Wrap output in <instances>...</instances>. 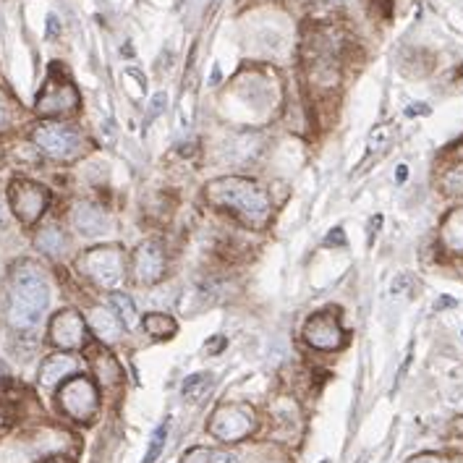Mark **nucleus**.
I'll list each match as a JSON object with an SVG mask.
<instances>
[{
  "mask_svg": "<svg viewBox=\"0 0 463 463\" xmlns=\"http://www.w3.org/2000/svg\"><path fill=\"white\" fill-rule=\"evenodd\" d=\"M207 202L220 209H228L249 228H265L272 212L267 191L256 181L244 176H226L207 184Z\"/></svg>",
  "mask_w": 463,
  "mask_h": 463,
  "instance_id": "nucleus-1",
  "label": "nucleus"
},
{
  "mask_svg": "<svg viewBox=\"0 0 463 463\" xmlns=\"http://www.w3.org/2000/svg\"><path fill=\"white\" fill-rule=\"evenodd\" d=\"M50 304V288L42 270L32 262H21L13 270V286H11L8 322L16 330H32L40 325L42 315Z\"/></svg>",
  "mask_w": 463,
  "mask_h": 463,
  "instance_id": "nucleus-2",
  "label": "nucleus"
},
{
  "mask_svg": "<svg viewBox=\"0 0 463 463\" xmlns=\"http://www.w3.org/2000/svg\"><path fill=\"white\" fill-rule=\"evenodd\" d=\"M256 429V414L254 408L247 403H226L220 406L212 422H209V434L220 443H238L247 440L249 434Z\"/></svg>",
  "mask_w": 463,
  "mask_h": 463,
  "instance_id": "nucleus-3",
  "label": "nucleus"
},
{
  "mask_svg": "<svg viewBox=\"0 0 463 463\" xmlns=\"http://www.w3.org/2000/svg\"><path fill=\"white\" fill-rule=\"evenodd\" d=\"M32 141L37 144L40 152L55 160H71L81 152V134L66 123L45 120L32 131Z\"/></svg>",
  "mask_w": 463,
  "mask_h": 463,
  "instance_id": "nucleus-4",
  "label": "nucleus"
},
{
  "mask_svg": "<svg viewBox=\"0 0 463 463\" xmlns=\"http://www.w3.org/2000/svg\"><path fill=\"white\" fill-rule=\"evenodd\" d=\"M58 403L63 414H69L76 422H92L99 408L97 387L89 377H71L58 390Z\"/></svg>",
  "mask_w": 463,
  "mask_h": 463,
  "instance_id": "nucleus-5",
  "label": "nucleus"
},
{
  "mask_svg": "<svg viewBox=\"0 0 463 463\" xmlns=\"http://www.w3.org/2000/svg\"><path fill=\"white\" fill-rule=\"evenodd\" d=\"M79 265L84 270V275H89L102 288H118L120 280H123V272H126L123 251L118 247L89 249L87 254L81 256Z\"/></svg>",
  "mask_w": 463,
  "mask_h": 463,
  "instance_id": "nucleus-6",
  "label": "nucleus"
},
{
  "mask_svg": "<svg viewBox=\"0 0 463 463\" xmlns=\"http://www.w3.org/2000/svg\"><path fill=\"white\" fill-rule=\"evenodd\" d=\"M50 194L48 188L34 184V181H27V178H16L11 181L8 188V205L13 209V215L19 217L24 226H32L42 217V212L48 209Z\"/></svg>",
  "mask_w": 463,
  "mask_h": 463,
  "instance_id": "nucleus-7",
  "label": "nucleus"
},
{
  "mask_svg": "<svg viewBox=\"0 0 463 463\" xmlns=\"http://www.w3.org/2000/svg\"><path fill=\"white\" fill-rule=\"evenodd\" d=\"M304 340L317 351H338L345 345V333L336 315L330 312H317L309 317L304 325Z\"/></svg>",
  "mask_w": 463,
  "mask_h": 463,
  "instance_id": "nucleus-8",
  "label": "nucleus"
},
{
  "mask_svg": "<svg viewBox=\"0 0 463 463\" xmlns=\"http://www.w3.org/2000/svg\"><path fill=\"white\" fill-rule=\"evenodd\" d=\"M50 340L63 351L81 348L87 343V322L81 319L79 312L63 309L50 319Z\"/></svg>",
  "mask_w": 463,
  "mask_h": 463,
  "instance_id": "nucleus-9",
  "label": "nucleus"
},
{
  "mask_svg": "<svg viewBox=\"0 0 463 463\" xmlns=\"http://www.w3.org/2000/svg\"><path fill=\"white\" fill-rule=\"evenodd\" d=\"M42 116H63L79 108V92L74 89L71 81H48V87L40 92L37 105Z\"/></svg>",
  "mask_w": 463,
  "mask_h": 463,
  "instance_id": "nucleus-10",
  "label": "nucleus"
},
{
  "mask_svg": "<svg viewBox=\"0 0 463 463\" xmlns=\"http://www.w3.org/2000/svg\"><path fill=\"white\" fill-rule=\"evenodd\" d=\"M165 272V251H163V244L160 241H144L139 244L137 251H134V275H137L139 283L144 286H152L158 283L160 277Z\"/></svg>",
  "mask_w": 463,
  "mask_h": 463,
  "instance_id": "nucleus-11",
  "label": "nucleus"
},
{
  "mask_svg": "<svg viewBox=\"0 0 463 463\" xmlns=\"http://www.w3.org/2000/svg\"><path fill=\"white\" fill-rule=\"evenodd\" d=\"M272 422H275V437L280 443H296L293 437H298L301 432V411L293 401L280 398L272 408Z\"/></svg>",
  "mask_w": 463,
  "mask_h": 463,
  "instance_id": "nucleus-12",
  "label": "nucleus"
},
{
  "mask_svg": "<svg viewBox=\"0 0 463 463\" xmlns=\"http://www.w3.org/2000/svg\"><path fill=\"white\" fill-rule=\"evenodd\" d=\"M89 327H92V333H95L102 343H118L126 325L120 322V317L116 315L113 309L95 306V309L89 312Z\"/></svg>",
  "mask_w": 463,
  "mask_h": 463,
  "instance_id": "nucleus-13",
  "label": "nucleus"
},
{
  "mask_svg": "<svg viewBox=\"0 0 463 463\" xmlns=\"http://www.w3.org/2000/svg\"><path fill=\"white\" fill-rule=\"evenodd\" d=\"M74 226L79 233L84 236H99L105 233L110 226L108 215L97 207V205H89V202H79L76 209H74Z\"/></svg>",
  "mask_w": 463,
  "mask_h": 463,
  "instance_id": "nucleus-14",
  "label": "nucleus"
},
{
  "mask_svg": "<svg viewBox=\"0 0 463 463\" xmlns=\"http://www.w3.org/2000/svg\"><path fill=\"white\" fill-rule=\"evenodd\" d=\"M79 369L76 359L69 354H53L45 359V364L40 366V385L45 387H55L58 382H63L69 375H74Z\"/></svg>",
  "mask_w": 463,
  "mask_h": 463,
  "instance_id": "nucleus-15",
  "label": "nucleus"
},
{
  "mask_svg": "<svg viewBox=\"0 0 463 463\" xmlns=\"http://www.w3.org/2000/svg\"><path fill=\"white\" fill-rule=\"evenodd\" d=\"M212 385H215V377L209 375V372L191 375L184 380V385H181V398H184L186 403H202L205 395L212 390Z\"/></svg>",
  "mask_w": 463,
  "mask_h": 463,
  "instance_id": "nucleus-16",
  "label": "nucleus"
},
{
  "mask_svg": "<svg viewBox=\"0 0 463 463\" xmlns=\"http://www.w3.org/2000/svg\"><path fill=\"white\" fill-rule=\"evenodd\" d=\"M34 247L40 249V251H45V254H50V256H58L69 249V238H66V233H63L60 228L48 226L37 233V238H34Z\"/></svg>",
  "mask_w": 463,
  "mask_h": 463,
  "instance_id": "nucleus-17",
  "label": "nucleus"
},
{
  "mask_svg": "<svg viewBox=\"0 0 463 463\" xmlns=\"http://www.w3.org/2000/svg\"><path fill=\"white\" fill-rule=\"evenodd\" d=\"M443 238H445V244L453 249V251L463 254V207H455L450 215L445 217Z\"/></svg>",
  "mask_w": 463,
  "mask_h": 463,
  "instance_id": "nucleus-18",
  "label": "nucleus"
},
{
  "mask_svg": "<svg viewBox=\"0 0 463 463\" xmlns=\"http://www.w3.org/2000/svg\"><path fill=\"white\" fill-rule=\"evenodd\" d=\"M144 330H147V336L152 338H173L176 336V319L170 315H163V312H152V315L144 317Z\"/></svg>",
  "mask_w": 463,
  "mask_h": 463,
  "instance_id": "nucleus-19",
  "label": "nucleus"
},
{
  "mask_svg": "<svg viewBox=\"0 0 463 463\" xmlns=\"http://www.w3.org/2000/svg\"><path fill=\"white\" fill-rule=\"evenodd\" d=\"M110 309L120 317V322L126 327H137L139 325V312L137 304L131 301L128 293H110Z\"/></svg>",
  "mask_w": 463,
  "mask_h": 463,
  "instance_id": "nucleus-20",
  "label": "nucleus"
},
{
  "mask_svg": "<svg viewBox=\"0 0 463 463\" xmlns=\"http://www.w3.org/2000/svg\"><path fill=\"white\" fill-rule=\"evenodd\" d=\"M92 364H95V375L99 377V382L102 385H116L120 380V366L113 356L97 354L95 359H92Z\"/></svg>",
  "mask_w": 463,
  "mask_h": 463,
  "instance_id": "nucleus-21",
  "label": "nucleus"
},
{
  "mask_svg": "<svg viewBox=\"0 0 463 463\" xmlns=\"http://www.w3.org/2000/svg\"><path fill=\"white\" fill-rule=\"evenodd\" d=\"M168 429H170V422L165 419V422L160 424L158 429L152 432V440H149L147 455H144V461H141V463H155L160 455H163V450H165V440H168Z\"/></svg>",
  "mask_w": 463,
  "mask_h": 463,
  "instance_id": "nucleus-22",
  "label": "nucleus"
},
{
  "mask_svg": "<svg viewBox=\"0 0 463 463\" xmlns=\"http://www.w3.org/2000/svg\"><path fill=\"white\" fill-rule=\"evenodd\" d=\"M440 186H443V191L448 194V197H461L463 194V163H458V165L445 170Z\"/></svg>",
  "mask_w": 463,
  "mask_h": 463,
  "instance_id": "nucleus-23",
  "label": "nucleus"
},
{
  "mask_svg": "<svg viewBox=\"0 0 463 463\" xmlns=\"http://www.w3.org/2000/svg\"><path fill=\"white\" fill-rule=\"evenodd\" d=\"M387 144H390V126L372 128V134H369V141H366V155H380V152H382Z\"/></svg>",
  "mask_w": 463,
  "mask_h": 463,
  "instance_id": "nucleus-24",
  "label": "nucleus"
},
{
  "mask_svg": "<svg viewBox=\"0 0 463 463\" xmlns=\"http://www.w3.org/2000/svg\"><path fill=\"white\" fill-rule=\"evenodd\" d=\"M408 293H414V277L408 275V272L395 275L393 283H390V296H408Z\"/></svg>",
  "mask_w": 463,
  "mask_h": 463,
  "instance_id": "nucleus-25",
  "label": "nucleus"
},
{
  "mask_svg": "<svg viewBox=\"0 0 463 463\" xmlns=\"http://www.w3.org/2000/svg\"><path fill=\"white\" fill-rule=\"evenodd\" d=\"M165 105H168V95L165 92H158L155 97H152V102H149V108H147V116H144V128L152 123V120L158 118L160 113L165 110Z\"/></svg>",
  "mask_w": 463,
  "mask_h": 463,
  "instance_id": "nucleus-26",
  "label": "nucleus"
},
{
  "mask_svg": "<svg viewBox=\"0 0 463 463\" xmlns=\"http://www.w3.org/2000/svg\"><path fill=\"white\" fill-rule=\"evenodd\" d=\"M209 461H212V450L197 445V448H188L186 453H184V461L181 463H209Z\"/></svg>",
  "mask_w": 463,
  "mask_h": 463,
  "instance_id": "nucleus-27",
  "label": "nucleus"
},
{
  "mask_svg": "<svg viewBox=\"0 0 463 463\" xmlns=\"http://www.w3.org/2000/svg\"><path fill=\"white\" fill-rule=\"evenodd\" d=\"M226 345H228V338L226 336H215L212 340H207V343H205V351H207L209 356H217L220 351H226Z\"/></svg>",
  "mask_w": 463,
  "mask_h": 463,
  "instance_id": "nucleus-28",
  "label": "nucleus"
},
{
  "mask_svg": "<svg viewBox=\"0 0 463 463\" xmlns=\"http://www.w3.org/2000/svg\"><path fill=\"white\" fill-rule=\"evenodd\" d=\"M345 244V233H343V228H333L330 233L325 236V247H343Z\"/></svg>",
  "mask_w": 463,
  "mask_h": 463,
  "instance_id": "nucleus-29",
  "label": "nucleus"
},
{
  "mask_svg": "<svg viewBox=\"0 0 463 463\" xmlns=\"http://www.w3.org/2000/svg\"><path fill=\"white\" fill-rule=\"evenodd\" d=\"M8 120H11V105L8 99H6V95L0 92V131L8 128Z\"/></svg>",
  "mask_w": 463,
  "mask_h": 463,
  "instance_id": "nucleus-30",
  "label": "nucleus"
},
{
  "mask_svg": "<svg viewBox=\"0 0 463 463\" xmlns=\"http://www.w3.org/2000/svg\"><path fill=\"white\" fill-rule=\"evenodd\" d=\"M209 463H241V461H238V455L233 450H217V453H212V461Z\"/></svg>",
  "mask_w": 463,
  "mask_h": 463,
  "instance_id": "nucleus-31",
  "label": "nucleus"
},
{
  "mask_svg": "<svg viewBox=\"0 0 463 463\" xmlns=\"http://www.w3.org/2000/svg\"><path fill=\"white\" fill-rule=\"evenodd\" d=\"M58 34H60V21L55 13H50L48 16V40H55Z\"/></svg>",
  "mask_w": 463,
  "mask_h": 463,
  "instance_id": "nucleus-32",
  "label": "nucleus"
},
{
  "mask_svg": "<svg viewBox=\"0 0 463 463\" xmlns=\"http://www.w3.org/2000/svg\"><path fill=\"white\" fill-rule=\"evenodd\" d=\"M427 113H429V108H427L424 102H414L411 108H406V116H411V118H414V116H427Z\"/></svg>",
  "mask_w": 463,
  "mask_h": 463,
  "instance_id": "nucleus-33",
  "label": "nucleus"
},
{
  "mask_svg": "<svg viewBox=\"0 0 463 463\" xmlns=\"http://www.w3.org/2000/svg\"><path fill=\"white\" fill-rule=\"evenodd\" d=\"M380 226H382V215H375V220L369 223V244H375V238H377V230H380Z\"/></svg>",
  "mask_w": 463,
  "mask_h": 463,
  "instance_id": "nucleus-34",
  "label": "nucleus"
},
{
  "mask_svg": "<svg viewBox=\"0 0 463 463\" xmlns=\"http://www.w3.org/2000/svg\"><path fill=\"white\" fill-rule=\"evenodd\" d=\"M411 463H445V461L437 458V455H419V458H414Z\"/></svg>",
  "mask_w": 463,
  "mask_h": 463,
  "instance_id": "nucleus-35",
  "label": "nucleus"
},
{
  "mask_svg": "<svg viewBox=\"0 0 463 463\" xmlns=\"http://www.w3.org/2000/svg\"><path fill=\"white\" fill-rule=\"evenodd\" d=\"M406 178H408V165H398V170H395V181L403 184Z\"/></svg>",
  "mask_w": 463,
  "mask_h": 463,
  "instance_id": "nucleus-36",
  "label": "nucleus"
},
{
  "mask_svg": "<svg viewBox=\"0 0 463 463\" xmlns=\"http://www.w3.org/2000/svg\"><path fill=\"white\" fill-rule=\"evenodd\" d=\"M453 429H455L458 434H463V416H458V419L453 422Z\"/></svg>",
  "mask_w": 463,
  "mask_h": 463,
  "instance_id": "nucleus-37",
  "label": "nucleus"
},
{
  "mask_svg": "<svg viewBox=\"0 0 463 463\" xmlns=\"http://www.w3.org/2000/svg\"><path fill=\"white\" fill-rule=\"evenodd\" d=\"M42 463H71V461L63 458V455H55V458H48V461H42Z\"/></svg>",
  "mask_w": 463,
  "mask_h": 463,
  "instance_id": "nucleus-38",
  "label": "nucleus"
},
{
  "mask_svg": "<svg viewBox=\"0 0 463 463\" xmlns=\"http://www.w3.org/2000/svg\"><path fill=\"white\" fill-rule=\"evenodd\" d=\"M6 375H8V366H6V364H3V361H0V382L6 380Z\"/></svg>",
  "mask_w": 463,
  "mask_h": 463,
  "instance_id": "nucleus-39",
  "label": "nucleus"
},
{
  "mask_svg": "<svg viewBox=\"0 0 463 463\" xmlns=\"http://www.w3.org/2000/svg\"><path fill=\"white\" fill-rule=\"evenodd\" d=\"M217 79H220V66H215V69H212V84H217Z\"/></svg>",
  "mask_w": 463,
  "mask_h": 463,
  "instance_id": "nucleus-40",
  "label": "nucleus"
},
{
  "mask_svg": "<svg viewBox=\"0 0 463 463\" xmlns=\"http://www.w3.org/2000/svg\"><path fill=\"white\" fill-rule=\"evenodd\" d=\"M448 463H463V458H453V461H448Z\"/></svg>",
  "mask_w": 463,
  "mask_h": 463,
  "instance_id": "nucleus-41",
  "label": "nucleus"
},
{
  "mask_svg": "<svg viewBox=\"0 0 463 463\" xmlns=\"http://www.w3.org/2000/svg\"><path fill=\"white\" fill-rule=\"evenodd\" d=\"M0 427H3V414H0Z\"/></svg>",
  "mask_w": 463,
  "mask_h": 463,
  "instance_id": "nucleus-42",
  "label": "nucleus"
},
{
  "mask_svg": "<svg viewBox=\"0 0 463 463\" xmlns=\"http://www.w3.org/2000/svg\"><path fill=\"white\" fill-rule=\"evenodd\" d=\"M270 463H286V461H270Z\"/></svg>",
  "mask_w": 463,
  "mask_h": 463,
  "instance_id": "nucleus-43",
  "label": "nucleus"
},
{
  "mask_svg": "<svg viewBox=\"0 0 463 463\" xmlns=\"http://www.w3.org/2000/svg\"><path fill=\"white\" fill-rule=\"evenodd\" d=\"M340 3H345V0H340Z\"/></svg>",
  "mask_w": 463,
  "mask_h": 463,
  "instance_id": "nucleus-44",
  "label": "nucleus"
}]
</instances>
